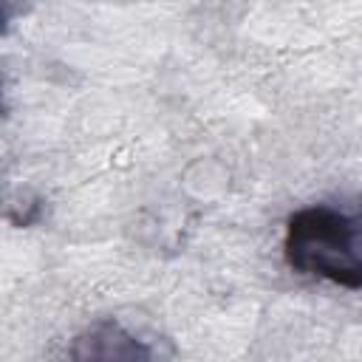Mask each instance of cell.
<instances>
[{"mask_svg": "<svg viewBox=\"0 0 362 362\" xmlns=\"http://www.w3.org/2000/svg\"><path fill=\"white\" fill-rule=\"evenodd\" d=\"M283 257L291 272L362 291V201L311 204L288 215Z\"/></svg>", "mask_w": 362, "mask_h": 362, "instance_id": "obj_1", "label": "cell"}, {"mask_svg": "<svg viewBox=\"0 0 362 362\" xmlns=\"http://www.w3.org/2000/svg\"><path fill=\"white\" fill-rule=\"evenodd\" d=\"M74 359H150L153 351L116 320H99L74 339Z\"/></svg>", "mask_w": 362, "mask_h": 362, "instance_id": "obj_2", "label": "cell"}]
</instances>
